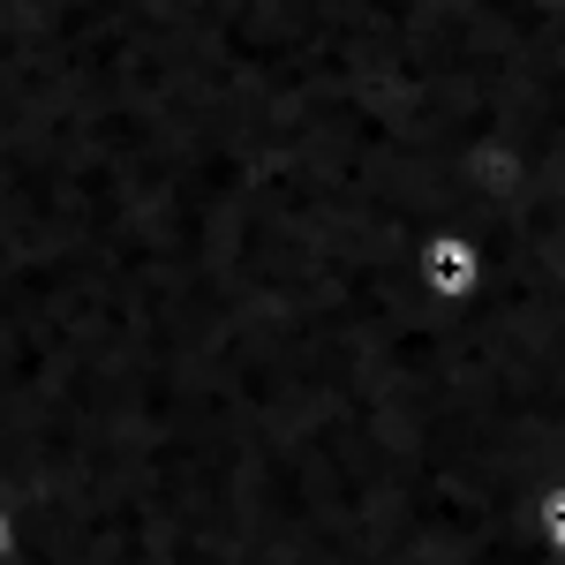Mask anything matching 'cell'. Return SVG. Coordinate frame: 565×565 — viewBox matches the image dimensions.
Masks as SVG:
<instances>
[{
    "label": "cell",
    "mask_w": 565,
    "mask_h": 565,
    "mask_svg": "<svg viewBox=\"0 0 565 565\" xmlns=\"http://www.w3.org/2000/svg\"><path fill=\"white\" fill-rule=\"evenodd\" d=\"M415 271H423V295H430L437 309H468L482 287H490V257H482L476 234H460V226H437V234H423Z\"/></svg>",
    "instance_id": "cell-1"
},
{
    "label": "cell",
    "mask_w": 565,
    "mask_h": 565,
    "mask_svg": "<svg viewBox=\"0 0 565 565\" xmlns=\"http://www.w3.org/2000/svg\"><path fill=\"white\" fill-rule=\"evenodd\" d=\"M535 535H543L551 558H565V482H551V490L535 498Z\"/></svg>",
    "instance_id": "cell-2"
},
{
    "label": "cell",
    "mask_w": 565,
    "mask_h": 565,
    "mask_svg": "<svg viewBox=\"0 0 565 565\" xmlns=\"http://www.w3.org/2000/svg\"><path fill=\"white\" fill-rule=\"evenodd\" d=\"M15 558V505H8V498H0V565Z\"/></svg>",
    "instance_id": "cell-3"
}]
</instances>
